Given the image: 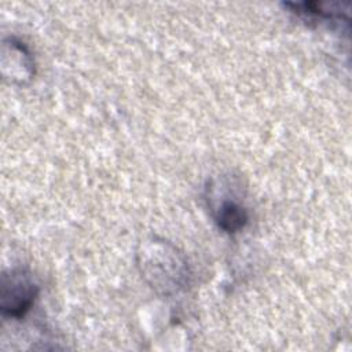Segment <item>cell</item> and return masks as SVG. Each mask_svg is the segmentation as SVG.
<instances>
[{
  "label": "cell",
  "instance_id": "6da1fadb",
  "mask_svg": "<svg viewBox=\"0 0 352 352\" xmlns=\"http://www.w3.org/2000/svg\"><path fill=\"white\" fill-rule=\"evenodd\" d=\"M38 293L34 280L22 270H14L1 276L0 307L4 315L11 318L23 316L33 305Z\"/></svg>",
  "mask_w": 352,
  "mask_h": 352
},
{
  "label": "cell",
  "instance_id": "7a4b0ae2",
  "mask_svg": "<svg viewBox=\"0 0 352 352\" xmlns=\"http://www.w3.org/2000/svg\"><path fill=\"white\" fill-rule=\"evenodd\" d=\"M213 217L219 228L230 234L242 230L248 223L246 209L235 201H223L213 209Z\"/></svg>",
  "mask_w": 352,
  "mask_h": 352
}]
</instances>
